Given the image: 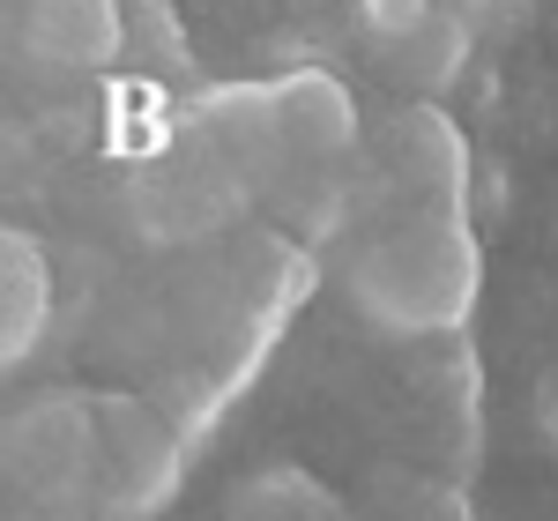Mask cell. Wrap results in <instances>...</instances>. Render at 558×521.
<instances>
[{
    "instance_id": "obj_9",
    "label": "cell",
    "mask_w": 558,
    "mask_h": 521,
    "mask_svg": "<svg viewBox=\"0 0 558 521\" xmlns=\"http://www.w3.org/2000/svg\"><path fill=\"white\" fill-rule=\"evenodd\" d=\"M536 433L558 447V358L544 365V380H536Z\"/></svg>"
},
{
    "instance_id": "obj_4",
    "label": "cell",
    "mask_w": 558,
    "mask_h": 521,
    "mask_svg": "<svg viewBox=\"0 0 558 521\" xmlns=\"http://www.w3.org/2000/svg\"><path fill=\"white\" fill-rule=\"evenodd\" d=\"M8 477L45 507L89 499L97 477V395H38L8 417Z\"/></svg>"
},
{
    "instance_id": "obj_6",
    "label": "cell",
    "mask_w": 558,
    "mask_h": 521,
    "mask_svg": "<svg viewBox=\"0 0 558 521\" xmlns=\"http://www.w3.org/2000/svg\"><path fill=\"white\" fill-rule=\"evenodd\" d=\"M380 172L395 179L402 209H447L462 217L470 202V142L439 105H395V120L380 128Z\"/></svg>"
},
{
    "instance_id": "obj_5",
    "label": "cell",
    "mask_w": 558,
    "mask_h": 521,
    "mask_svg": "<svg viewBox=\"0 0 558 521\" xmlns=\"http://www.w3.org/2000/svg\"><path fill=\"white\" fill-rule=\"evenodd\" d=\"M357 45L373 52L387 83L417 89V105H432L470 68V15L439 8V0H373V8H357Z\"/></svg>"
},
{
    "instance_id": "obj_8",
    "label": "cell",
    "mask_w": 558,
    "mask_h": 521,
    "mask_svg": "<svg viewBox=\"0 0 558 521\" xmlns=\"http://www.w3.org/2000/svg\"><path fill=\"white\" fill-rule=\"evenodd\" d=\"M52 328V260L31 231L0 239V358L23 365Z\"/></svg>"
},
{
    "instance_id": "obj_2",
    "label": "cell",
    "mask_w": 558,
    "mask_h": 521,
    "mask_svg": "<svg viewBox=\"0 0 558 521\" xmlns=\"http://www.w3.org/2000/svg\"><path fill=\"white\" fill-rule=\"evenodd\" d=\"M357 149V97L328 68L268 75L254 97V186H313Z\"/></svg>"
},
{
    "instance_id": "obj_3",
    "label": "cell",
    "mask_w": 558,
    "mask_h": 521,
    "mask_svg": "<svg viewBox=\"0 0 558 521\" xmlns=\"http://www.w3.org/2000/svg\"><path fill=\"white\" fill-rule=\"evenodd\" d=\"M179 477H186V447L179 425L142 402V395H97V477H89V507L105 521H149L172 507Z\"/></svg>"
},
{
    "instance_id": "obj_1",
    "label": "cell",
    "mask_w": 558,
    "mask_h": 521,
    "mask_svg": "<svg viewBox=\"0 0 558 521\" xmlns=\"http://www.w3.org/2000/svg\"><path fill=\"white\" fill-rule=\"evenodd\" d=\"M343 291L365 328H380L395 343H432L454 336L484 299V246L470 217L447 209H395L380 231H365L350 246Z\"/></svg>"
},
{
    "instance_id": "obj_7",
    "label": "cell",
    "mask_w": 558,
    "mask_h": 521,
    "mask_svg": "<svg viewBox=\"0 0 558 521\" xmlns=\"http://www.w3.org/2000/svg\"><path fill=\"white\" fill-rule=\"evenodd\" d=\"M134 8L120 0H23L8 8V38L31 52L38 68H75V75H105L128 52Z\"/></svg>"
}]
</instances>
